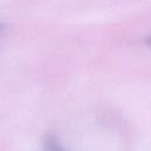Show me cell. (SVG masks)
<instances>
[{
	"mask_svg": "<svg viewBox=\"0 0 151 151\" xmlns=\"http://www.w3.org/2000/svg\"><path fill=\"white\" fill-rule=\"evenodd\" d=\"M42 151H66L58 137L53 133H47L42 140Z\"/></svg>",
	"mask_w": 151,
	"mask_h": 151,
	"instance_id": "6da1fadb",
	"label": "cell"
},
{
	"mask_svg": "<svg viewBox=\"0 0 151 151\" xmlns=\"http://www.w3.org/2000/svg\"><path fill=\"white\" fill-rule=\"evenodd\" d=\"M5 29H6V25H5V24H2V22H0V35L5 32Z\"/></svg>",
	"mask_w": 151,
	"mask_h": 151,
	"instance_id": "7a4b0ae2",
	"label": "cell"
},
{
	"mask_svg": "<svg viewBox=\"0 0 151 151\" xmlns=\"http://www.w3.org/2000/svg\"><path fill=\"white\" fill-rule=\"evenodd\" d=\"M145 42H146V45H147V46H150V47H151V35L146 38V40H145Z\"/></svg>",
	"mask_w": 151,
	"mask_h": 151,
	"instance_id": "3957f363",
	"label": "cell"
}]
</instances>
